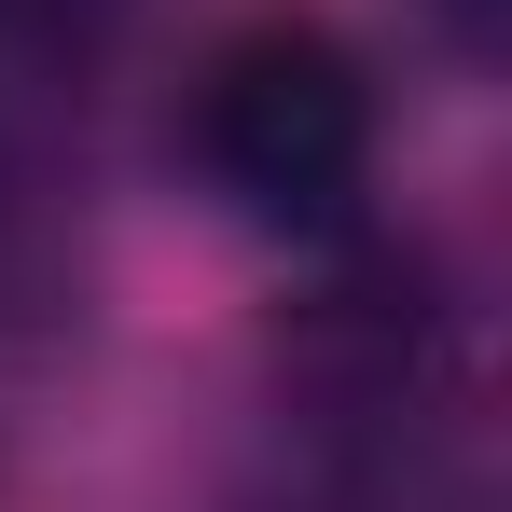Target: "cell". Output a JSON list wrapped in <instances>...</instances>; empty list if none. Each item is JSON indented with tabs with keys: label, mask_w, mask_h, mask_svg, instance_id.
I'll return each mask as SVG.
<instances>
[{
	"label": "cell",
	"mask_w": 512,
	"mask_h": 512,
	"mask_svg": "<svg viewBox=\"0 0 512 512\" xmlns=\"http://www.w3.org/2000/svg\"><path fill=\"white\" fill-rule=\"evenodd\" d=\"M374 70L360 42L319 28V14H250L194 56V97H180V153L194 180L263 222V236H333L374 180Z\"/></svg>",
	"instance_id": "obj_1"
},
{
	"label": "cell",
	"mask_w": 512,
	"mask_h": 512,
	"mask_svg": "<svg viewBox=\"0 0 512 512\" xmlns=\"http://www.w3.org/2000/svg\"><path fill=\"white\" fill-rule=\"evenodd\" d=\"M443 388V291L416 250H346L291 319H277V402L305 443L360 471H402V429Z\"/></svg>",
	"instance_id": "obj_2"
},
{
	"label": "cell",
	"mask_w": 512,
	"mask_h": 512,
	"mask_svg": "<svg viewBox=\"0 0 512 512\" xmlns=\"http://www.w3.org/2000/svg\"><path fill=\"white\" fill-rule=\"evenodd\" d=\"M70 291H84V167L0 84V333L70 319Z\"/></svg>",
	"instance_id": "obj_3"
},
{
	"label": "cell",
	"mask_w": 512,
	"mask_h": 512,
	"mask_svg": "<svg viewBox=\"0 0 512 512\" xmlns=\"http://www.w3.org/2000/svg\"><path fill=\"white\" fill-rule=\"evenodd\" d=\"M429 14V42L457 56V70H499V42H512V0H416Z\"/></svg>",
	"instance_id": "obj_4"
}]
</instances>
